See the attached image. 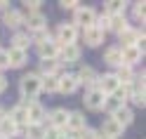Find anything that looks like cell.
<instances>
[{
	"label": "cell",
	"instance_id": "cell-1",
	"mask_svg": "<svg viewBox=\"0 0 146 139\" xmlns=\"http://www.w3.org/2000/svg\"><path fill=\"white\" fill-rule=\"evenodd\" d=\"M19 92H21V97L24 101H35V97L40 94V76L38 73H29V76H24L19 80Z\"/></svg>",
	"mask_w": 146,
	"mask_h": 139
},
{
	"label": "cell",
	"instance_id": "cell-2",
	"mask_svg": "<svg viewBox=\"0 0 146 139\" xmlns=\"http://www.w3.org/2000/svg\"><path fill=\"white\" fill-rule=\"evenodd\" d=\"M94 21H97V14H94L92 7H78V10H76V17H73V26H76V29H78V26L92 29Z\"/></svg>",
	"mask_w": 146,
	"mask_h": 139
},
{
	"label": "cell",
	"instance_id": "cell-3",
	"mask_svg": "<svg viewBox=\"0 0 146 139\" xmlns=\"http://www.w3.org/2000/svg\"><path fill=\"white\" fill-rule=\"evenodd\" d=\"M76 38H78V29L73 24H61L59 29H57V43L59 47H64V45H73L76 43Z\"/></svg>",
	"mask_w": 146,
	"mask_h": 139
},
{
	"label": "cell",
	"instance_id": "cell-4",
	"mask_svg": "<svg viewBox=\"0 0 146 139\" xmlns=\"http://www.w3.org/2000/svg\"><path fill=\"white\" fill-rule=\"evenodd\" d=\"M26 106V120L33 125H42V118H45V108L40 101H24Z\"/></svg>",
	"mask_w": 146,
	"mask_h": 139
},
{
	"label": "cell",
	"instance_id": "cell-5",
	"mask_svg": "<svg viewBox=\"0 0 146 139\" xmlns=\"http://www.w3.org/2000/svg\"><path fill=\"white\" fill-rule=\"evenodd\" d=\"M118 87H120V82H118V78L113 76V73H106V76L97 78V90H99V92H104L106 97H108V94H113Z\"/></svg>",
	"mask_w": 146,
	"mask_h": 139
},
{
	"label": "cell",
	"instance_id": "cell-6",
	"mask_svg": "<svg viewBox=\"0 0 146 139\" xmlns=\"http://www.w3.org/2000/svg\"><path fill=\"white\" fill-rule=\"evenodd\" d=\"M104 99H106L104 92H99L97 87H90V92L85 94V106L90 111H102L104 108Z\"/></svg>",
	"mask_w": 146,
	"mask_h": 139
},
{
	"label": "cell",
	"instance_id": "cell-7",
	"mask_svg": "<svg viewBox=\"0 0 146 139\" xmlns=\"http://www.w3.org/2000/svg\"><path fill=\"white\" fill-rule=\"evenodd\" d=\"M78 78L76 73H66V76H59V85H57V92H64V94H73L78 90Z\"/></svg>",
	"mask_w": 146,
	"mask_h": 139
},
{
	"label": "cell",
	"instance_id": "cell-8",
	"mask_svg": "<svg viewBox=\"0 0 146 139\" xmlns=\"http://www.w3.org/2000/svg\"><path fill=\"white\" fill-rule=\"evenodd\" d=\"M120 54H123V64L132 69L134 64L144 57V47H137V45L134 47H120Z\"/></svg>",
	"mask_w": 146,
	"mask_h": 139
},
{
	"label": "cell",
	"instance_id": "cell-9",
	"mask_svg": "<svg viewBox=\"0 0 146 139\" xmlns=\"http://www.w3.org/2000/svg\"><path fill=\"white\" fill-rule=\"evenodd\" d=\"M80 54H83V50H80V45H64V47H59V59L66 61V64H73L80 59Z\"/></svg>",
	"mask_w": 146,
	"mask_h": 139
},
{
	"label": "cell",
	"instance_id": "cell-10",
	"mask_svg": "<svg viewBox=\"0 0 146 139\" xmlns=\"http://www.w3.org/2000/svg\"><path fill=\"white\" fill-rule=\"evenodd\" d=\"M38 54H40V59H57L59 57V45L52 38H47L45 43H38Z\"/></svg>",
	"mask_w": 146,
	"mask_h": 139
},
{
	"label": "cell",
	"instance_id": "cell-11",
	"mask_svg": "<svg viewBox=\"0 0 146 139\" xmlns=\"http://www.w3.org/2000/svg\"><path fill=\"white\" fill-rule=\"evenodd\" d=\"M76 78H78V82L80 85H87V87H94L97 85V71L92 69V66H83L78 73H76Z\"/></svg>",
	"mask_w": 146,
	"mask_h": 139
},
{
	"label": "cell",
	"instance_id": "cell-12",
	"mask_svg": "<svg viewBox=\"0 0 146 139\" xmlns=\"http://www.w3.org/2000/svg\"><path fill=\"white\" fill-rule=\"evenodd\" d=\"M123 130H125V127H120L113 118H106L99 134H104V137H108V139H118V137H123Z\"/></svg>",
	"mask_w": 146,
	"mask_h": 139
},
{
	"label": "cell",
	"instance_id": "cell-13",
	"mask_svg": "<svg viewBox=\"0 0 146 139\" xmlns=\"http://www.w3.org/2000/svg\"><path fill=\"white\" fill-rule=\"evenodd\" d=\"M24 24L35 33V31H42L45 26H47V19H45V14H40V12H31L29 17H24Z\"/></svg>",
	"mask_w": 146,
	"mask_h": 139
},
{
	"label": "cell",
	"instance_id": "cell-14",
	"mask_svg": "<svg viewBox=\"0 0 146 139\" xmlns=\"http://www.w3.org/2000/svg\"><path fill=\"white\" fill-rule=\"evenodd\" d=\"M111 118H113V120H115V123L120 125V127H127V125H132L134 113H132V111L127 108V106H120V108H115L113 113H111Z\"/></svg>",
	"mask_w": 146,
	"mask_h": 139
},
{
	"label": "cell",
	"instance_id": "cell-15",
	"mask_svg": "<svg viewBox=\"0 0 146 139\" xmlns=\"http://www.w3.org/2000/svg\"><path fill=\"white\" fill-rule=\"evenodd\" d=\"M14 134H19V125L14 123V120L10 116H5L3 120H0V137H5V139H12Z\"/></svg>",
	"mask_w": 146,
	"mask_h": 139
},
{
	"label": "cell",
	"instance_id": "cell-16",
	"mask_svg": "<svg viewBox=\"0 0 146 139\" xmlns=\"http://www.w3.org/2000/svg\"><path fill=\"white\" fill-rule=\"evenodd\" d=\"M104 35L106 33H102L99 29H85L83 31V40H85V45H90V47H97V45H102L104 43Z\"/></svg>",
	"mask_w": 146,
	"mask_h": 139
},
{
	"label": "cell",
	"instance_id": "cell-17",
	"mask_svg": "<svg viewBox=\"0 0 146 139\" xmlns=\"http://www.w3.org/2000/svg\"><path fill=\"white\" fill-rule=\"evenodd\" d=\"M66 127L71 130V132H80V130H85V127H87V123H85V116L80 113V111H73V113H68Z\"/></svg>",
	"mask_w": 146,
	"mask_h": 139
},
{
	"label": "cell",
	"instance_id": "cell-18",
	"mask_svg": "<svg viewBox=\"0 0 146 139\" xmlns=\"http://www.w3.org/2000/svg\"><path fill=\"white\" fill-rule=\"evenodd\" d=\"M3 24L10 26V29H19V26L24 24V14L19 10H5L3 14Z\"/></svg>",
	"mask_w": 146,
	"mask_h": 139
},
{
	"label": "cell",
	"instance_id": "cell-19",
	"mask_svg": "<svg viewBox=\"0 0 146 139\" xmlns=\"http://www.w3.org/2000/svg\"><path fill=\"white\" fill-rule=\"evenodd\" d=\"M66 120H68V111L66 108H54L52 113H50V125L52 127L64 130V127H66Z\"/></svg>",
	"mask_w": 146,
	"mask_h": 139
},
{
	"label": "cell",
	"instance_id": "cell-20",
	"mask_svg": "<svg viewBox=\"0 0 146 139\" xmlns=\"http://www.w3.org/2000/svg\"><path fill=\"white\" fill-rule=\"evenodd\" d=\"M26 59H29V54H26L24 50H10V52H7V61H10V66L12 69H21L24 66V64H26Z\"/></svg>",
	"mask_w": 146,
	"mask_h": 139
},
{
	"label": "cell",
	"instance_id": "cell-21",
	"mask_svg": "<svg viewBox=\"0 0 146 139\" xmlns=\"http://www.w3.org/2000/svg\"><path fill=\"white\" fill-rule=\"evenodd\" d=\"M113 76L118 78V82H120V85H132V80H134L132 69H130V66H125V64H120V66L115 69V73H113Z\"/></svg>",
	"mask_w": 146,
	"mask_h": 139
},
{
	"label": "cell",
	"instance_id": "cell-22",
	"mask_svg": "<svg viewBox=\"0 0 146 139\" xmlns=\"http://www.w3.org/2000/svg\"><path fill=\"white\" fill-rule=\"evenodd\" d=\"M108 29H113L118 35H120L125 29H130V26H127V19L123 14H111V17H108Z\"/></svg>",
	"mask_w": 146,
	"mask_h": 139
},
{
	"label": "cell",
	"instance_id": "cell-23",
	"mask_svg": "<svg viewBox=\"0 0 146 139\" xmlns=\"http://www.w3.org/2000/svg\"><path fill=\"white\" fill-rule=\"evenodd\" d=\"M104 61L118 69V66L123 64V54H120V47H108V50L104 52Z\"/></svg>",
	"mask_w": 146,
	"mask_h": 139
},
{
	"label": "cell",
	"instance_id": "cell-24",
	"mask_svg": "<svg viewBox=\"0 0 146 139\" xmlns=\"http://www.w3.org/2000/svg\"><path fill=\"white\" fill-rule=\"evenodd\" d=\"M7 116H10L17 125H29V120H26V106H24V101H21V104H17Z\"/></svg>",
	"mask_w": 146,
	"mask_h": 139
},
{
	"label": "cell",
	"instance_id": "cell-25",
	"mask_svg": "<svg viewBox=\"0 0 146 139\" xmlns=\"http://www.w3.org/2000/svg\"><path fill=\"white\" fill-rule=\"evenodd\" d=\"M57 69H59V61H57V59H40V73H42L40 78H45V76H57Z\"/></svg>",
	"mask_w": 146,
	"mask_h": 139
},
{
	"label": "cell",
	"instance_id": "cell-26",
	"mask_svg": "<svg viewBox=\"0 0 146 139\" xmlns=\"http://www.w3.org/2000/svg\"><path fill=\"white\" fill-rule=\"evenodd\" d=\"M24 134H26V139H42L45 125H33V123H29V125L24 127Z\"/></svg>",
	"mask_w": 146,
	"mask_h": 139
},
{
	"label": "cell",
	"instance_id": "cell-27",
	"mask_svg": "<svg viewBox=\"0 0 146 139\" xmlns=\"http://www.w3.org/2000/svg\"><path fill=\"white\" fill-rule=\"evenodd\" d=\"M57 85H59V78H57V76H45V78H40V90H45V92H57Z\"/></svg>",
	"mask_w": 146,
	"mask_h": 139
},
{
	"label": "cell",
	"instance_id": "cell-28",
	"mask_svg": "<svg viewBox=\"0 0 146 139\" xmlns=\"http://www.w3.org/2000/svg\"><path fill=\"white\" fill-rule=\"evenodd\" d=\"M12 43H14V50H24L26 52V47L31 45V35L29 33H17L12 38Z\"/></svg>",
	"mask_w": 146,
	"mask_h": 139
},
{
	"label": "cell",
	"instance_id": "cell-29",
	"mask_svg": "<svg viewBox=\"0 0 146 139\" xmlns=\"http://www.w3.org/2000/svg\"><path fill=\"white\" fill-rule=\"evenodd\" d=\"M125 10V3H120V0H111V3H106V14H123Z\"/></svg>",
	"mask_w": 146,
	"mask_h": 139
},
{
	"label": "cell",
	"instance_id": "cell-30",
	"mask_svg": "<svg viewBox=\"0 0 146 139\" xmlns=\"http://www.w3.org/2000/svg\"><path fill=\"white\" fill-rule=\"evenodd\" d=\"M61 134H64V132H61L59 127H52V125H50V127H45L42 139H61Z\"/></svg>",
	"mask_w": 146,
	"mask_h": 139
},
{
	"label": "cell",
	"instance_id": "cell-31",
	"mask_svg": "<svg viewBox=\"0 0 146 139\" xmlns=\"http://www.w3.org/2000/svg\"><path fill=\"white\" fill-rule=\"evenodd\" d=\"M47 38H50V31H47V29H42V31H35V33H33L31 43H45Z\"/></svg>",
	"mask_w": 146,
	"mask_h": 139
},
{
	"label": "cell",
	"instance_id": "cell-32",
	"mask_svg": "<svg viewBox=\"0 0 146 139\" xmlns=\"http://www.w3.org/2000/svg\"><path fill=\"white\" fill-rule=\"evenodd\" d=\"M120 106H123V104H120V101H115L113 97H106V99H104V108H106V111H111V113H113L115 108H120Z\"/></svg>",
	"mask_w": 146,
	"mask_h": 139
},
{
	"label": "cell",
	"instance_id": "cell-33",
	"mask_svg": "<svg viewBox=\"0 0 146 139\" xmlns=\"http://www.w3.org/2000/svg\"><path fill=\"white\" fill-rule=\"evenodd\" d=\"M59 7H61V10H71V12H76L78 7H80V3H78V0H61Z\"/></svg>",
	"mask_w": 146,
	"mask_h": 139
},
{
	"label": "cell",
	"instance_id": "cell-34",
	"mask_svg": "<svg viewBox=\"0 0 146 139\" xmlns=\"http://www.w3.org/2000/svg\"><path fill=\"white\" fill-rule=\"evenodd\" d=\"M24 5H26V10H29V14H31V12H38L42 3H40V0H26Z\"/></svg>",
	"mask_w": 146,
	"mask_h": 139
},
{
	"label": "cell",
	"instance_id": "cell-35",
	"mask_svg": "<svg viewBox=\"0 0 146 139\" xmlns=\"http://www.w3.org/2000/svg\"><path fill=\"white\" fill-rule=\"evenodd\" d=\"M134 17L139 21H144V3H134Z\"/></svg>",
	"mask_w": 146,
	"mask_h": 139
},
{
	"label": "cell",
	"instance_id": "cell-36",
	"mask_svg": "<svg viewBox=\"0 0 146 139\" xmlns=\"http://www.w3.org/2000/svg\"><path fill=\"white\" fill-rule=\"evenodd\" d=\"M10 66V61H7V50H0V71Z\"/></svg>",
	"mask_w": 146,
	"mask_h": 139
},
{
	"label": "cell",
	"instance_id": "cell-37",
	"mask_svg": "<svg viewBox=\"0 0 146 139\" xmlns=\"http://www.w3.org/2000/svg\"><path fill=\"white\" fill-rule=\"evenodd\" d=\"M5 90H7V78L3 76V73H0V94H3Z\"/></svg>",
	"mask_w": 146,
	"mask_h": 139
},
{
	"label": "cell",
	"instance_id": "cell-38",
	"mask_svg": "<svg viewBox=\"0 0 146 139\" xmlns=\"http://www.w3.org/2000/svg\"><path fill=\"white\" fill-rule=\"evenodd\" d=\"M0 10H7V3H5V0H0Z\"/></svg>",
	"mask_w": 146,
	"mask_h": 139
},
{
	"label": "cell",
	"instance_id": "cell-39",
	"mask_svg": "<svg viewBox=\"0 0 146 139\" xmlns=\"http://www.w3.org/2000/svg\"><path fill=\"white\" fill-rule=\"evenodd\" d=\"M97 139H108V137H104V134H99V137H97Z\"/></svg>",
	"mask_w": 146,
	"mask_h": 139
},
{
	"label": "cell",
	"instance_id": "cell-40",
	"mask_svg": "<svg viewBox=\"0 0 146 139\" xmlns=\"http://www.w3.org/2000/svg\"><path fill=\"white\" fill-rule=\"evenodd\" d=\"M0 139H5V137H0Z\"/></svg>",
	"mask_w": 146,
	"mask_h": 139
}]
</instances>
